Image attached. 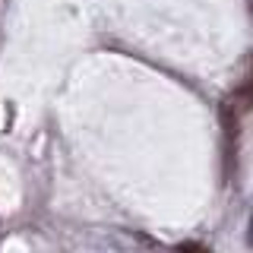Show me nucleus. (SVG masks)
<instances>
[{
    "label": "nucleus",
    "mask_w": 253,
    "mask_h": 253,
    "mask_svg": "<svg viewBox=\"0 0 253 253\" xmlns=\"http://www.w3.org/2000/svg\"><path fill=\"white\" fill-rule=\"evenodd\" d=\"M177 253H209L203 247V244H193V241H187V244H180L177 247Z\"/></svg>",
    "instance_id": "nucleus-1"
}]
</instances>
